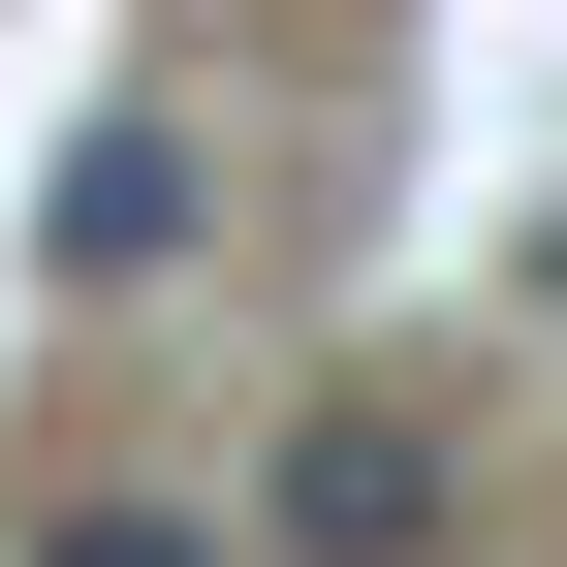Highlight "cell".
Here are the masks:
<instances>
[{"label": "cell", "mask_w": 567, "mask_h": 567, "mask_svg": "<svg viewBox=\"0 0 567 567\" xmlns=\"http://www.w3.org/2000/svg\"><path fill=\"white\" fill-rule=\"evenodd\" d=\"M284 536L316 567H442V442H410V410H316V442H284Z\"/></svg>", "instance_id": "cell-1"}, {"label": "cell", "mask_w": 567, "mask_h": 567, "mask_svg": "<svg viewBox=\"0 0 567 567\" xmlns=\"http://www.w3.org/2000/svg\"><path fill=\"white\" fill-rule=\"evenodd\" d=\"M158 252H189V158L95 126V158H63V284H158Z\"/></svg>", "instance_id": "cell-2"}, {"label": "cell", "mask_w": 567, "mask_h": 567, "mask_svg": "<svg viewBox=\"0 0 567 567\" xmlns=\"http://www.w3.org/2000/svg\"><path fill=\"white\" fill-rule=\"evenodd\" d=\"M32 567H189V536H158V505H63V536H32Z\"/></svg>", "instance_id": "cell-3"}]
</instances>
